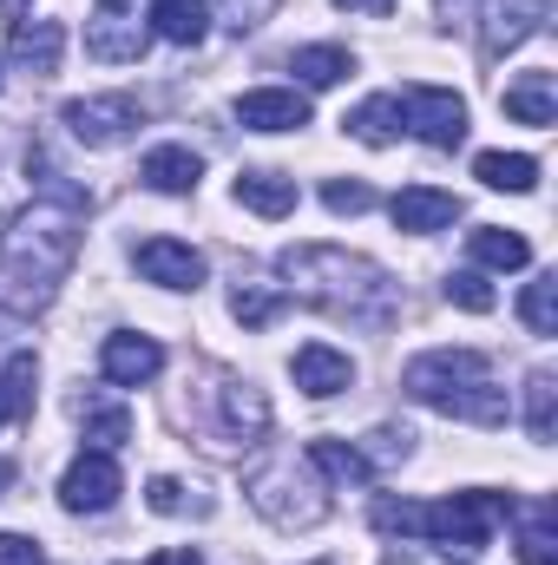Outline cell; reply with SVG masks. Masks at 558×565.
Returning a JSON list of instances; mask_svg holds the SVG:
<instances>
[{
	"instance_id": "9",
	"label": "cell",
	"mask_w": 558,
	"mask_h": 565,
	"mask_svg": "<svg viewBox=\"0 0 558 565\" xmlns=\"http://www.w3.org/2000/svg\"><path fill=\"white\" fill-rule=\"evenodd\" d=\"M546 20H552V0H486V7H480V53H486V60H506V53L526 46Z\"/></svg>"
},
{
	"instance_id": "14",
	"label": "cell",
	"mask_w": 558,
	"mask_h": 565,
	"mask_svg": "<svg viewBox=\"0 0 558 565\" xmlns=\"http://www.w3.org/2000/svg\"><path fill=\"white\" fill-rule=\"evenodd\" d=\"M289 375H296V388H302L309 402H329V395L355 388V362H348L342 349H329V342H302V349L289 355Z\"/></svg>"
},
{
	"instance_id": "25",
	"label": "cell",
	"mask_w": 558,
	"mask_h": 565,
	"mask_svg": "<svg viewBox=\"0 0 558 565\" xmlns=\"http://www.w3.org/2000/svg\"><path fill=\"white\" fill-rule=\"evenodd\" d=\"M519 513V565H558V513L552 500L513 507Z\"/></svg>"
},
{
	"instance_id": "13",
	"label": "cell",
	"mask_w": 558,
	"mask_h": 565,
	"mask_svg": "<svg viewBox=\"0 0 558 565\" xmlns=\"http://www.w3.org/2000/svg\"><path fill=\"white\" fill-rule=\"evenodd\" d=\"M132 264H139V277L158 282V289H197V282H204V250H191V244H178V237H144L139 250H132Z\"/></svg>"
},
{
	"instance_id": "16",
	"label": "cell",
	"mask_w": 558,
	"mask_h": 565,
	"mask_svg": "<svg viewBox=\"0 0 558 565\" xmlns=\"http://www.w3.org/2000/svg\"><path fill=\"white\" fill-rule=\"evenodd\" d=\"M144 46H151V26H144L139 13H112V7H99V13L86 20V53H93V60H106V66L139 60Z\"/></svg>"
},
{
	"instance_id": "19",
	"label": "cell",
	"mask_w": 558,
	"mask_h": 565,
	"mask_svg": "<svg viewBox=\"0 0 558 565\" xmlns=\"http://www.w3.org/2000/svg\"><path fill=\"white\" fill-rule=\"evenodd\" d=\"M139 178L158 191V198H191L197 178H204V158H197L191 145H151L144 164H139Z\"/></svg>"
},
{
	"instance_id": "36",
	"label": "cell",
	"mask_w": 558,
	"mask_h": 565,
	"mask_svg": "<svg viewBox=\"0 0 558 565\" xmlns=\"http://www.w3.org/2000/svg\"><path fill=\"white\" fill-rule=\"evenodd\" d=\"M375 533H388V540H415L420 526V500H375Z\"/></svg>"
},
{
	"instance_id": "30",
	"label": "cell",
	"mask_w": 558,
	"mask_h": 565,
	"mask_svg": "<svg viewBox=\"0 0 558 565\" xmlns=\"http://www.w3.org/2000/svg\"><path fill=\"white\" fill-rule=\"evenodd\" d=\"M282 309H289L282 282H237V289H230V316H237L244 329H270Z\"/></svg>"
},
{
	"instance_id": "2",
	"label": "cell",
	"mask_w": 558,
	"mask_h": 565,
	"mask_svg": "<svg viewBox=\"0 0 558 565\" xmlns=\"http://www.w3.org/2000/svg\"><path fill=\"white\" fill-rule=\"evenodd\" d=\"M277 277H282V296H296V302H309V309H322L335 322H355V329L401 322V282L362 250L289 244V250H277Z\"/></svg>"
},
{
	"instance_id": "32",
	"label": "cell",
	"mask_w": 558,
	"mask_h": 565,
	"mask_svg": "<svg viewBox=\"0 0 558 565\" xmlns=\"http://www.w3.org/2000/svg\"><path fill=\"white\" fill-rule=\"evenodd\" d=\"M526 434H533L539 447L558 434V375L552 369H533V375H526Z\"/></svg>"
},
{
	"instance_id": "33",
	"label": "cell",
	"mask_w": 558,
	"mask_h": 565,
	"mask_svg": "<svg viewBox=\"0 0 558 565\" xmlns=\"http://www.w3.org/2000/svg\"><path fill=\"white\" fill-rule=\"evenodd\" d=\"M519 322H526L533 335H558V277L552 270H539V277L526 282V296H519Z\"/></svg>"
},
{
	"instance_id": "11",
	"label": "cell",
	"mask_w": 558,
	"mask_h": 565,
	"mask_svg": "<svg viewBox=\"0 0 558 565\" xmlns=\"http://www.w3.org/2000/svg\"><path fill=\"white\" fill-rule=\"evenodd\" d=\"M217 434L237 440V447H257V440L270 434V395H264L257 382L224 375V382H217Z\"/></svg>"
},
{
	"instance_id": "17",
	"label": "cell",
	"mask_w": 558,
	"mask_h": 565,
	"mask_svg": "<svg viewBox=\"0 0 558 565\" xmlns=\"http://www.w3.org/2000/svg\"><path fill=\"white\" fill-rule=\"evenodd\" d=\"M388 217H395V231H408V237H433V231H447V224L460 217V198L440 191V184H408V191H395Z\"/></svg>"
},
{
	"instance_id": "24",
	"label": "cell",
	"mask_w": 558,
	"mask_h": 565,
	"mask_svg": "<svg viewBox=\"0 0 558 565\" xmlns=\"http://www.w3.org/2000/svg\"><path fill=\"white\" fill-rule=\"evenodd\" d=\"M466 257H473L480 270H526V264H533V244H526L519 231L480 224V231H466Z\"/></svg>"
},
{
	"instance_id": "44",
	"label": "cell",
	"mask_w": 558,
	"mask_h": 565,
	"mask_svg": "<svg viewBox=\"0 0 558 565\" xmlns=\"http://www.w3.org/2000/svg\"><path fill=\"white\" fill-rule=\"evenodd\" d=\"M99 7H112V13H132V0H99Z\"/></svg>"
},
{
	"instance_id": "35",
	"label": "cell",
	"mask_w": 558,
	"mask_h": 565,
	"mask_svg": "<svg viewBox=\"0 0 558 565\" xmlns=\"http://www.w3.org/2000/svg\"><path fill=\"white\" fill-rule=\"evenodd\" d=\"M322 204H329L335 217H362V211H375V191H368L362 178H329V184H322Z\"/></svg>"
},
{
	"instance_id": "42",
	"label": "cell",
	"mask_w": 558,
	"mask_h": 565,
	"mask_svg": "<svg viewBox=\"0 0 558 565\" xmlns=\"http://www.w3.org/2000/svg\"><path fill=\"white\" fill-rule=\"evenodd\" d=\"M7 487H13V460L0 454V493H7Z\"/></svg>"
},
{
	"instance_id": "31",
	"label": "cell",
	"mask_w": 558,
	"mask_h": 565,
	"mask_svg": "<svg viewBox=\"0 0 558 565\" xmlns=\"http://www.w3.org/2000/svg\"><path fill=\"white\" fill-rule=\"evenodd\" d=\"M73 415L86 422V440H93V447H106V454L132 440V415H126L119 402H86V395H79V402H73Z\"/></svg>"
},
{
	"instance_id": "4",
	"label": "cell",
	"mask_w": 558,
	"mask_h": 565,
	"mask_svg": "<svg viewBox=\"0 0 558 565\" xmlns=\"http://www.w3.org/2000/svg\"><path fill=\"white\" fill-rule=\"evenodd\" d=\"M244 500L277 526V533H309L329 520V480L309 467V454H270L244 473Z\"/></svg>"
},
{
	"instance_id": "45",
	"label": "cell",
	"mask_w": 558,
	"mask_h": 565,
	"mask_svg": "<svg viewBox=\"0 0 558 565\" xmlns=\"http://www.w3.org/2000/svg\"><path fill=\"white\" fill-rule=\"evenodd\" d=\"M315 565H335V559H315Z\"/></svg>"
},
{
	"instance_id": "3",
	"label": "cell",
	"mask_w": 558,
	"mask_h": 565,
	"mask_svg": "<svg viewBox=\"0 0 558 565\" xmlns=\"http://www.w3.org/2000/svg\"><path fill=\"white\" fill-rule=\"evenodd\" d=\"M401 388L420 408L447 415V422H466V427L513 422V402H506V388L493 375V355H480V349H427L401 369Z\"/></svg>"
},
{
	"instance_id": "8",
	"label": "cell",
	"mask_w": 558,
	"mask_h": 565,
	"mask_svg": "<svg viewBox=\"0 0 558 565\" xmlns=\"http://www.w3.org/2000/svg\"><path fill=\"white\" fill-rule=\"evenodd\" d=\"M119 493H126V473H119V454H106V447H86L66 467V480H60V507L66 513H106Z\"/></svg>"
},
{
	"instance_id": "21",
	"label": "cell",
	"mask_w": 558,
	"mask_h": 565,
	"mask_svg": "<svg viewBox=\"0 0 558 565\" xmlns=\"http://www.w3.org/2000/svg\"><path fill=\"white\" fill-rule=\"evenodd\" d=\"M144 26L171 46H204L211 40V0H151Z\"/></svg>"
},
{
	"instance_id": "15",
	"label": "cell",
	"mask_w": 558,
	"mask_h": 565,
	"mask_svg": "<svg viewBox=\"0 0 558 565\" xmlns=\"http://www.w3.org/2000/svg\"><path fill=\"white\" fill-rule=\"evenodd\" d=\"M237 126L244 132H302L309 126V99L296 86H257L237 99Z\"/></svg>"
},
{
	"instance_id": "22",
	"label": "cell",
	"mask_w": 558,
	"mask_h": 565,
	"mask_svg": "<svg viewBox=\"0 0 558 565\" xmlns=\"http://www.w3.org/2000/svg\"><path fill=\"white\" fill-rule=\"evenodd\" d=\"M289 73H296L309 93H329V86H342V79L355 73V53L335 46V40H322V46H296V53H289Z\"/></svg>"
},
{
	"instance_id": "1",
	"label": "cell",
	"mask_w": 558,
	"mask_h": 565,
	"mask_svg": "<svg viewBox=\"0 0 558 565\" xmlns=\"http://www.w3.org/2000/svg\"><path fill=\"white\" fill-rule=\"evenodd\" d=\"M86 211H93V198L86 191H66V198H33L7 224V237H0V309L7 316L53 309L60 282L73 270V257H79Z\"/></svg>"
},
{
	"instance_id": "34",
	"label": "cell",
	"mask_w": 558,
	"mask_h": 565,
	"mask_svg": "<svg viewBox=\"0 0 558 565\" xmlns=\"http://www.w3.org/2000/svg\"><path fill=\"white\" fill-rule=\"evenodd\" d=\"M440 296L453 302V309H466V316H486L500 296H493V282L480 277V270H447V282H440Z\"/></svg>"
},
{
	"instance_id": "38",
	"label": "cell",
	"mask_w": 558,
	"mask_h": 565,
	"mask_svg": "<svg viewBox=\"0 0 558 565\" xmlns=\"http://www.w3.org/2000/svg\"><path fill=\"white\" fill-rule=\"evenodd\" d=\"M217 13H224L230 33H257V26L277 13V0H217Z\"/></svg>"
},
{
	"instance_id": "29",
	"label": "cell",
	"mask_w": 558,
	"mask_h": 565,
	"mask_svg": "<svg viewBox=\"0 0 558 565\" xmlns=\"http://www.w3.org/2000/svg\"><path fill=\"white\" fill-rule=\"evenodd\" d=\"M33 388H40V362H33L26 349H20V355H7V369H0V427L26 422Z\"/></svg>"
},
{
	"instance_id": "39",
	"label": "cell",
	"mask_w": 558,
	"mask_h": 565,
	"mask_svg": "<svg viewBox=\"0 0 558 565\" xmlns=\"http://www.w3.org/2000/svg\"><path fill=\"white\" fill-rule=\"evenodd\" d=\"M0 565H46V553L26 533H0Z\"/></svg>"
},
{
	"instance_id": "41",
	"label": "cell",
	"mask_w": 558,
	"mask_h": 565,
	"mask_svg": "<svg viewBox=\"0 0 558 565\" xmlns=\"http://www.w3.org/2000/svg\"><path fill=\"white\" fill-rule=\"evenodd\" d=\"M151 565H204V559H197L191 546H171V553H158V559H151Z\"/></svg>"
},
{
	"instance_id": "5",
	"label": "cell",
	"mask_w": 558,
	"mask_h": 565,
	"mask_svg": "<svg viewBox=\"0 0 558 565\" xmlns=\"http://www.w3.org/2000/svg\"><path fill=\"white\" fill-rule=\"evenodd\" d=\"M506 520H513V493L466 487V493H447V500L420 507L415 540L440 546V553H460V559H473V553H486V546H493V533H500Z\"/></svg>"
},
{
	"instance_id": "7",
	"label": "cell",
	"mask_w": 558,
	"mask_h": 565,
	"mask_svg": "<svg viewBox=\"0 0 558 565\" xmlns=\"http://www.w3.org/2000/svg\"><path fill=\"white\" fill-rule=\"evenodd\" d=\"M395 99H401V119H408V132L420 145L453 151V145L466 139V99L453 86H401Z\"/></svg>"
},
{
	"instance_id": "43",
	"label": "cell",
	"mask_w": 558,
	"mask_h": 565,
	"mask_svg": "<svg viewBox=\"0 0 558 565\" xmlns=\"http://www.w3.org/2000/svg\"><path fill=\"white\" fill-rule=\"evenodd\" d=\"M382 565H415V553H388Z\"/></svg>"
},
{
	"instance_id": "18",
	"label": "cell",
	"mask_w": 558,
	"mask_h": 565,
	"mask_svg": "<svg viewBox=\"0 0 558 565\" xmlns=\"http://www.w3.org/2000/svg\"><path fill=\"white\" fill-rule=\"evenodd\" d=\"M500 106H506V119H513V126H552V119H558V73H552V66H539V73L506 79Z\"/></svg>"
},
{
	"instance_id": "26",
	"label": "cell",
	"mask_w": 558,
	"mask_h": 565,
	"mask_svg": "<svg viewBox=\"0 0 558 565\" xmlns=\"http://www.w3.org/2000/svg\"><path fill=\"white\" fill-rule=\"evenodd\" d=\"M415 427L408 422H382V427H368L355 447H362V460H368V473H395V467H408L415 460Z\"/></svg>"
},
{
	"instance_id": "12",
	"label": "cell",
	"mask_w": 558,
	"mask_h": 565,
	"mask_svg": "<svg viewBox=\"0 0 558 565\" xmlns=\"http://www.w3.org/2000/svg\"><path fill=\"white\" fill-rule=\"evenodd\" d=\"M7 60H13V73L53 79V73H60V60H66V26H60V20H46V13L13 20V33H7Z\"/></svg>"
},
{
	"instance_id": "23",
	"label": "cell",
	"mask_w": 558,
	"mask_h": 565,
	"mask_svg": "<svg viewBox=\"0 0 558 565\" xmlns=\"http://www.w3.org/2000/svg\"><path fill=\"white\" fill-rule=\"evenodd\" d=\"M296 178L289 171H237V204L257 211V217H289L296 211Z\"/></svg>"
},
{
	"instance_id": "10",
	"label": "cell",
	"mask_w": 558,
	"mask_h": 565,
	"mask_svg": "<svg viewBox=\"0 0 558 565\" xmlns=\"http://www.w3.org/2000/svg\"><path fill=\"white\" fill-rule=\"evenodd\" d=\"M99 375H106L112 388H144V382H158V375H164V342H158V335H139V329H112V335L99 342Z\"/></svg>"
},
{
	"instance_id": "28",
	"label": "cell",
	"mask_w": 558,
	"mask_h": 565,
	"mask_svg": "<svg viewBox=\"0 0 558 565\" xmlns=\"http://www.w3.org/2000/svg\"><path fill=\"white\" fill-rule=\"evenodd\" d=\"M473 178L486 191H533L539 184V158H526V151H480L473 158Z\"/></svg>"
},
{
	"instance_id": "20",
	"label": "cell",
	"mask_w": 558,
	"mask_h": 565,
	"mask_svg": "<svg viewBox=\"0 0 558 565\" xmlns=\"http://www.w3.org/2000/svg\"><path fill=\"white\" fill-rule=\"evenodd\" d=\"M342 132H348V139H362V145H375V151H382V145H401V139H408L401 99H395V93H368V99L342 119Z\"/></svg>"
},
{
	"instance_id": "37",
	"label": "cell",
	"mask_w": 558,
	"mask_h": 565,
	"mask_svg": "<svg viewBox=\"0 0 558 565\" xmlns=\"http://www.w3.org/2000/svg\"><path fill=\"white\" fill-rule=\"evenodd\" d=\"M144 493H151V513H204V500H191L184 480H171V473H158Z\"/></svg>"
},
{
	"instance_id": "46",
	"label": "cell",
	"mask_w": 558,
	"mask_h": 565,
	"mask_svg": "<svg viewBox=\"0 0 558 565\" xmlns=\"http://www.w3.org/2000/svg\"><path fill=\"white\" fill-rule=\"evenodd\" d=\"M440 7H453V0H440Z\"/></svg>"
},
{
	"instance_id": "40",
	"label": "cell",
	"mask_w": 558,
	"mask_h": 565,
	"mask_svg": "<svg viewBox=\"0 0 558 565\" xmlns=\"http://www.w3.org/2000/svg\"><path fill=\"white\" fill-rule=\"evenodd\" d=\"M335 7H342V13H375V20H382L395 0H335Z\"/></svg>"
},
{
	"instance_id": "6",
	"label": "cell",
	"mask_w": 558,
	"mask_h": 565,
	"mask_svg": "<svg viewBox=\"0 0 558 565\" xmlns=\"http://www.w3.org/2000/svg\"><path fill=\"white\" fill-rule=\"evenodd\" d=\"M60 126L86 145V151H112V145H126L144 126V113H139L132 93H93V99H66L60 106Z\"/></svg>"
},
{
	"instance_id": "27",
	"label": "cell",
	"mask_w": 558,
	"mask_h": 565,
	"mask_svg": "<svg viewBox=\"0 0 558 565\" xmlns=\"http://www.w3.org/2000/svg\"><path fill=\"white\" fill-rule=\"evenodd\" d=\"M309 467H315L329 487H368V480H375L355 440H309Z\"/></svg>"
}]
</instances>
